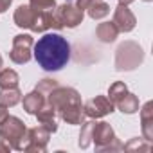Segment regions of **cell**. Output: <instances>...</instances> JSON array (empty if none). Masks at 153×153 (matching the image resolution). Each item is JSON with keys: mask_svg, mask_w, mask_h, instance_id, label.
Listing matches in <instances>:
<instances>
[{"mask_svg": "<svg viewBox=\"0 0 153 153\" xmlns=\"http://www.w3.org/2000/svg\"><path fill=\"white\" fill-rule=\"evenodd\" d=\"M11 4H13V0H0V13H4V11H7Z\"/></svg>", "mask_w": 153, "mask_h": 153, "instance_id": "cell-27", "label": "cell"}, {"mask_svg": "<svg viewBox=\"0 0 153 153\" xmlns=\"http://www.w3.org/2000/svg\"><path fill=\"white\" fill-rule=\"evenodd\" d=\"M25 133H27V126L22 119L15 117V115H7L6 121L0 124V140L6 142L11 149L16 151H24L25 146Z\"/></svg>", "mask_w": 153, "mask_h": 153, "instance_id": "cell-4", "label": "cell"}, {"mask_svg": "<svg viewBox=\"0 0 153 153\" xmlns=\"http://www.w3.org/2000/svg\"><path fill=\"white\" fill-rule=\"evenodd\" d=\"M92 142L96 144L97 151L123 149V144L119 142L114 128L106 121H94V126H92Z\"/></svg>", "mask_w": 153, "mask_h": 153, "instance_id": "cell-5", "label": "cell"}, {"mask_svg": "<svg viewBox=\"0 0 153 153\" xmlns=\"http://www.w3.org/2000/svg\"><path fill=\"white\" fill-rule=\"evenodd\" d=\"M20 76L13 68H0V88H13L18 87Z\"/></svg>", "mask_w": 153, "mask_h": 153, "instance_id": "cell-18", "label": "cell"}, {"mask_svg": "<svg viewBox=\"0 0 153 153\" xmlns=\"http://www.w3.org/2000/svg\"><path fill=\"white\" fill-rule=\"evenodd\" d=\"M33 45L34 40L31 34H16L13 38V47L9 52V59L16 65H24L33 56Z\"/></svg>", "mask_w": 153, "mask_h": 153, "instance_id": "cell-7", "label": "cell"}, {"mask_svg": "<svg viewBox=\"0 0 153 153\" xmlns=\"http://www.w3.org/2000/svg\"><path fill=\"white\" fill-rule=\"evenodd\" d=\"M22 101V92L18 87H13V88H0V103L6 105L7 108L18 105Z\"/></svg>", "mask_w": 153, "mask_h": 153, "instance_id": "cell-17", "label": "cell"}, {"mask_svg": "<svg viewBox=\"0 0 153 153\" xmlns=\"http://www.w3.org/2000/svg\"><path fill=\"white\" fill-rule=\"evenodd\" d=\"M117 27L119 33H131L137 25V18L131 13V9L124 4H117V7L114 9V20H112Z\"/></svg>", "mask_w": 153, "mask_h": 153, "instance_id": "cell-10", "label": "cell"}, {"mask_svg": "<svg viewBox=\"0 0 153 153\" xmlns=\"http://www.w3.org/2000/svg\"><path fill=\"white\" fill-rule=\"evenodd\" d=\"M144 61V49L131 40L123 42L115 51V70L117 72H131L139 68Z\"/></svg>", "mask_w": 153, "mask_h": 153, "instance_id": "cell-3", "label": "cell"}, {"mask_svg": "<svg viewBox=\"0 0 153 153\" xmlns=\"http://www.w3.org/2000/svg\"><path fill=\"white\" fill-rule=\"evenodd\" d=\"M81 131H79V140H78V146L81 149H87L90 144H92V126H94V119L90 121H83L81 123Z\"/></svg>", "mask_w": 153, "mask_h": 153, "instance_id": "cell-20", "label": "cell"}, {"mask_svg": "<svg viewBox=\"0 0 153 153\" xmlns=\"http://www.w3.org/2000/svg\"><path fill=\"white\" fill-rule=\"evenodd\" d=\"M87 13H88V16L92 20H101L110 13V6L106 2H103V0H94V2L87 7Z\"/></svg>", "mask_w": 153, "mask_h": 153, "instance_id": "cell-19", "label": "cell"}, {"mask_svg": "<svg viewBox=\"0 0 153 153\" xmlns=\"http://www.w3.org/2000/svg\"><path fill=\"white\" fill-rule=\"evenodd\" d=\"M128 92V87H126V83L124 81H115V83H112L110 85V88H108V99L115 105L124 94Z\"/></svg>", "mask_w": 153, "mask_h": 153, "instance_id": "cell-21", "label": "cell"}, {"mask_svg": "<svg viewBox=\"0 0 153 153\" xmlns=\"http://www.w3.org/2000/svg\"><path fill=\"white\" fill-rule=\"evenodd\" d=\"M49 140H51V131L45 130L42 124L34 128H27L24 151H47Z\"/></svg>", "mask_w": 153, "mask_h": 153, "instance_id": "cell-8", "label": "cell"}, {"mask_svg": "<svg viewBox=\"0 0 153 153\" xmlns=\"http://www.w3.org/2000/svg\"><path fill=\"white\" fill-rule=\"evenodd\" d=\"M7 115H9V110H7V106L0 103V124H2V123L6 121V117H7Z\"/></svg>", "mask_w": 153, "mask_h": 153, "instance_id": "cell-25", "label": "cell"}, {"mask_svg": "<svg viewBox=\"0 0 153 153\" xmlns=\"http://www.w3.org/2000/svg\"><path fill=\"white\" fill-rule=\"evenodd\" d=\"M114 108H115V105H114L106 96H96V97H92L90 101H87V103L83 105L85 117H90V119L105 117V115L112 114Z\"/></svg>", "mask_w": 153, "mask_h": 153, "instance_id": "cell-9", "label": "cell"}, {"mask_svg": "<svg viewBox=\"0 0 153 153\" xmlns=\"http://www.w3.org/2000/svg\"><path fill=\"white\" fill-rule=\"evenodd\" d=\"M29 6L38 11H54L56 0H29Z\"/></svg>", "mask_w": 153, "mask_h": 153, "instance_id": "cell-23", "label": "cell"}, {"mask_svg": "<svg viewBox=\"0 0 153 153\" xmlns=\"http://www.w3.org/2000/svg\"><path fill=\"white\" fill-rule=\"evenodd\" d=\"M115 106H117L123 114H135V112H139V97H137L135 94H131V92H126V94L115 103Z\"/></svg>", "mask_w": 153, "mask_h": 153, "instance_id": "cell-16", "label": "cell"}, {"mask_svg": "<svg viewBox=\"0 0 153 153\" xmlns=\"http://www.w3.org/2000/svg\"><path fill=\"white\" fill-rule=\"evenodd\" d=\"M140 128H142V135L146 140H153V103L148 101L142 108H140Z\"/></svg>", "mask_w": 153, "mask_h": 153, "instance_id": "cell-14", "label": "cell"}, {"mask_svg": "<svg viewBox=\"0 0 153 153\" xmlns=\"http://www.w3.org/2000/svg\"><path fill=\"white\" fill-rule=\"evenodd\" d=\"M47 103H51L58 114L59 119H63L67 124H81L85 121V110L81 103L79 92L72 87H61L58 85L45 96Z\"/></svg>", "mask_w": 153, "mask_h": 153, "instance_id": "cell-2", "label": "cell"}, {"mask_svg": "<svg viewBox=\"0 0 153 153\" xmlns=\"http://www.w3.org/2000/svg\"><path fill=\"white\" fill-rule=\"evenodd\" d=\"M133 2H135V0H119V4H124V6H130Z\"/></svg>", "mask_w": 153, "mask_h": 153, "instance_id": "cell-28", "label": "cell"}, {"mask_svg": "<svg viewBox=\"0 0 153 153\" xmlns=\"http://www.w3.org/2000/svg\"><path fill=\"white\" fill-rule=\"evenodd\" d=\"M144 2H151V0H144Z\"/></svg>", "mask_w": 153, "mask_h": 153, "instance_id": "cell-30", "label": "cell"}, {"mask_svg": "<svg viewBox=\"0 0 153 153\" xmlns=\"http://www.w3.org/2000/svg\"><path fill=\"white\" fill-rule=\"evenodd\" d=\"M58 85H59V83H58L56 79H51V78H45V79H42V81H38V85H36L34 88H36L38 92H42L43 96H47V94H49V92H51L52 88H56Z\"/></svg>", "mask_w": 153, "mask_h": 153, "instance_id": "cell-24", "label": "cell"}, {"mask_svg": "<svg viewBox=\"0 0 153 153\" xmlns=\"http://www.w3.org/2000/svg\"><path fill=\"white\" fill-rule=\"evenodd\" d=\"M92 2H94V0H76V6H78L79 9H83V11H85Z\"/></svg>", "mask_w": 153, "mask_h": 153, "instance_id": "cell-26", "label": "cell"}, {"mask_svg": "<svg viewBox=\"0 0 153 153\" xmlns=\"http://www.w3.org/2000/svg\"><path fill=\"white\" fill-rule=\"evenodd\" d=\"M54 18H56V22L61 25V29H63V27L74 29V27H78V25L83 22L85 11L79 9L76 4H72L70 0H67L65 4L54 7Z\"/></svg>", "mask_w": 153, "mask_h": 153, "instance_id": "cell-6", "label": "cell"}, {"mask_svg": "<svg viewBox=\"0 0 153 153\" xmlns=\"http://www.w3.org/2000/svg\"><path fill=\"white\" fill-rule=\"evenodd\" d=\"M36 18H38V9H33L29 4L18 6L16 11H15V15H13L15 24L20 29H29V31H33V27L36 24Z\"/></svg>", "mask_w": 153, "mask_h": 153, "instance_id": "cell-11", "label": "cell"}, {"mask_svg": "<svg viewBox=\"0 0 153 153\" xmlns=\"http://www.w3.org/2000/svg\"><path fill=\"white\" fill-rule=\"evenodd\" d=\"M22 105H24V110H25L29 115H36V114L40 112V108L45 105V96L34 88L33 92H29V94L24 96Z\"/></svg>", "mask_w": 153, "mask_h": 153, "instance_id": "cell-13", "label": "cell"}, {"mask_svg": "<svg viewBox=\"0 0 153 153\" xmlns=\"http://www.w3.org/2000/svg\"><path fill=\"white\" fill-rule=\"evenodd\" d=\"M96 36H97L99 42H103V43H112V42L117 40L119 31H117V27H115L114 22H103V24L97 25V29H96Z\"/></svg>", "mask_w": 153, "mask_h": 153, "instance_id": "cell-15", "label": "cell"}, {"mask_svg": "<svg viewBox=\"0 0 153 153\" xmlns=\"http://www.w3.org/2000/svg\"><path fill=\"white\" fill-rule=\"evenodd\" d=\"M123 149L126 151H131V149H144V151H149L151 149V142L146 140V139H131L128 144H123Z\"/></svg>", "mask_w": 153, "mask_h": 153, "instance_id": "cell-22", "label": "cell"}, {"mask_svg": "<svg viewBox=\"0 0 153 153\" xmlns=\"http://www.w3.org/2000/svg\"><path fill=\"white\" fill-rule=\"evenodd\" d=\"M0 68H2V54H0Z\"/></svg>", "mask_w": 153, "mask_h": 153, "instance_id": "cell-29", "label": "cell"}, {"mask_svg": "<svg viewBox=\"0 0 153 153\" xmlns=\"http://www.w3.org/2000/svg\"><path fill=\"white\" fill-rule=\"evenodd\" d=\"M33 47L36 63L47 72L61 70L70 59V43L59 33H45Z\"/></svg>", "mask_w": 153, "mask_h": 153, "instance_id": "cell-1", "label": "cell"}, {"mask_svg": "<svg viewBox=\"0 0 153 153\" xmlns=\"http://www.w3.org/2000/svg\"><path fill=\"white\" fill-rule=\"evenodd\" d=\"M34 117H36L38 123H40L45 130H49L51 133L58 131V114H56L54 106H52L51 103H47V99H45V105L40 108V112H38Z\"/></svg>", "mask_w": 153, "mask_h": 153, "instance_id": "cell-12", "label": "cell"}]
</instances>
